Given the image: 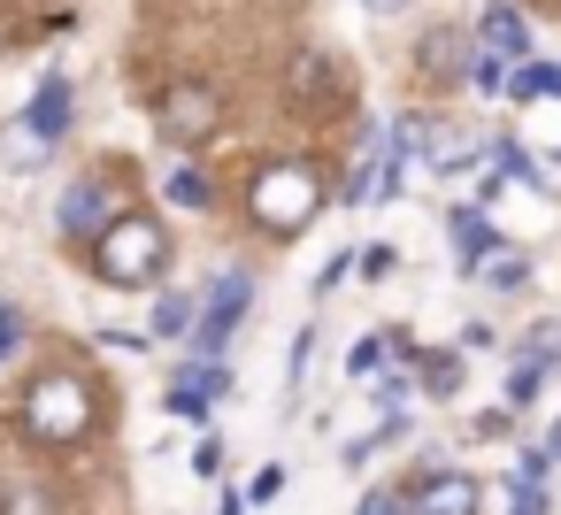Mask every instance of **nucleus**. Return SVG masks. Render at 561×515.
<instances>
[{
    "label": "nucleus",
    "instance_id": "nucleus-21",
    "mask_svg": "<svg viewBox=\"0 0 561 515\" xmlns=\"http://www.w3.org/2000/svg\"><path fill=\"white\" fill-rule=\"evenodd\" d=\"M377 362H385V346H377V339H369V346H354V354H346V369H354V377H369V369H377Z\"/></svg>",
    "mask_w": 561,
    "mask_h": 515
},
{
    "label": "nucleus",
    "instance_id": "nucleus-3",
    "mask_svg": "<svg viewBox=\"0 0 561 515\" xmlns=\"http://www.w3.org/2000/svg\"><path fill=\"white\" fill-rule=\"evenodd\" d=\"M24 423H32L47 446H70V438H85V423H93V392H85L78 377H39L32 400H24Z\"/></svg>",
    "mask_w": 561,
    "mask_h": 515
},
{
    "label": "nucleus",
    "instance_id": "nucleus-20",
    "mask_svg": "<svg viewBox=\"0 0 561 515\" xmlns=\"http://www.w3.org/2000/svg\"><path fill=\"white\" fill-rule=\"evenodd\" d=\"M392 262H400L392 247H362V277H392Z\"/></svg>",
    "mask_w": 561,
    "mask_h": 515
},
{
    "label": "nucleus",
    "instance_id": "nucleus-11",
    "mask_svg": "<svg viewBox=\"0 0 561 515\" xmlns=\"http://www.w3.org/2000/svg\"><path fill=\"white\" fill-rule=\"evenodd\" d=\"M201 331V300L193 293H162L154 300V339H193Z\"/></svg>",
    "mask_w": 561,
    "mask_h": 515
},
{
    "label": "nucleus",
    "instance_id": "nucleus-19",
    "mask_svg": "<svg viewBox=\"0 0 561 515\" xmlns=\"http://www.w3.org/2000/svg\"><path fill=\"white\" fill-rule=\"evenodd\" d=\"M423 62H431V70H446V62H461V47L438 32V39H423Z\"/></svg>",
    "mask_w": 561,
    "mask_h": 515
},
{
    "label": "nucleus",
    "instance_id": "nucleus-1",
    "mask_svg": "<svg viewBox=\"0 0 561 515\" xmlns=\"http://www.w3.org/2000/svg\"><path fill=\"white\" fill-rule=\"evenodd\" d=\"M247 208H254V224H262V231L293 239V231H308V216L323 208V185H316V170H308V162H270V170L254 178Z\"/></svg>",
    "mask_w": 561,
    "mask_h": 515
},
{
    "label": "nucleus",
    "instance_id": "nucleus-24",
    "mask_svg": "<svg viewBox=\"0 0 561 515\" xmlns=\"http://www.w3.org/2000/svg\"><path fill=\"white\" fill-rule=\"evenodd\" d=\"M538 454H546V461H561V423L546 431V446H538Z\"/></svg>",
    "mask_w": 561,
    "mask_h": 515
},
{
    "label": "nucleus",
    "instance_id": "nucleus-5",
    "mask_svg": "<svg viewBox=\"0 0 561 515\" xmlns=\"http://www.w3.org/2000/svg\"><path fill=\"white\" fill-rule=\"evenodd\" d=\"M247 300H254V277H247V270H231V277L208 293L193 346H201V354H224V346H231V331H239V316H247Z\"/></svg>",
    "mask_w": 561,
    "mask_h": 515
},
{
    "label": "nucleus",
    "instance_id": "nucleus-10",
    "mask_svg": "<svg viewBox=\"0 0 561 515\" xmlns=\"http://www.w3.org/2000/svg\"><path fill=\"white\" fill-rule=\"evenodd\" d=\"M477 39H484V55H500V62L530 47V32H523V16L507 9V0H492V9H484V32H477Z\"/></svg>",
    "mask_w": 561,
    "mask_h": 515
},
{
    "label": "nucleus",
    "instance_id": "nucleus-12",
    "mask_svg": "<svg viewBox=\"0 0 561 515\" xmlns=\"http://www.w3.org/2000/svg\"><path fill=\"white\" fill-rule=\"evenodd\" d=\"M507 93L530 101V108H538V101H561V70H553V62H523V70L507 78Z\"/></svg>",
    "mask_w": 561,
    "mask_h": 515
},
{
    "label": "nucleus",
    "instance_id": "nucleus-15",
    "mask_svg": "<svg viewBox=\"0 0 561 515\" xmlns=\"http://www.w3.org/2000/svg\"><path fill=\"white\" fill-rule=\"evenodd\" d=\"M170 201H178V208H201V201H208L201 170H170Z\"/></svg>",
    "mask_w": 561,
    "mask_h": 515
},
{
    "label": "nucleus",
    "instance_id": "nucleus-23",
    "mask_svg": "<svg viewBox=\"0 0 561 515\" xmlns=\"http://www.w3.org/2000/svg\"><path fill=\"white\" fill-rule=\"evenodd\" d=\"M362 515H400V492H369V500H362Z\"/></svg>",
    "mask_w": 561,
    "mask_h": 515
},
{
    "label": "nucleus",
    "instance_id": "nucleus-25",
    "mask_svg": "<svg viewBox=\"0 0 561 515\" xmlns=\"http://www.w3.org/2000/svg\"><path fill=\"white\" fill-rule=\"evenodd\" d=\"M369 9H400V0H369Z\"/></svg>",
    "mask_w": 561,
    "mask_h": 515
},
{
    "label": "nucleus",
    "instance_id": "nucleus-7",
    "mask_svg": "<svg viewBox=\"0 0 561 515\" xmlns=\"http://www.w3.org/2000/svg\"><path fill=\"white\" fill-rule=\"evenodd\" d=\"M477 477H461V469H438V477H423L415 484V515H477Z\"/></svg>",
    "mask_w": 561,
    "mask_h": 515
},
{
    "label": "nucleus",
    "instance_id": "nucleus-18",
    "mask_svg": "<svg viewBox=\"0 0 561 515\" xmlns=\"http://www.w3.org/2000/svg\"><path fill=\"white\" fill-rule=\"evenodd\" d=\"M16 339H24V316H16L9 300H0V362H9V354H16Z\"/></svg>",
    "mask_w": 561,
    "mask_h": 515
},
{
    "label": "nucleus",
    "instance_id": "nucleus-14",
    "mask_svg": "<svg viewBox=\"0 0 561 515\" xmlns=\"http://www.w3.org/2000/svg\"><path fill=\"white\" fill-rule=\"evenodd\" d=\"M477 270H484V285H500V293H515V285H523V270H530V262H523V254H515V247H492V254H484V262H477Z\"/></svg>",
    "mask_w": 561,
    "mask_h": 515
},
{
    "label": "nucleus",
    "instance_id": "nucleus-17",
    "mask_svg": "<svg viewBox=\"0 0 561 515\" xmlns=\"http://www.w3.org/2000/svg\"><path fill=\"white\" fill-rule=\"evenodd\" d=\"M538 400V362H515V377H507V408H530Z\"/></svg>",
    "mask_w": 561,
    "mask_h": 515
},
{
    "label": "nucleus",
    "instance_id": "nucleus-9",
    "mask_svg": "<svg viewBox=\"0 0 561 515\" xmlns=\"http://www.w3.org/2000/svg\"><path fill=\"white\" fill-rule=\"evenodd\" d=\"M216 392H231V377H224L216 362H201V369H185V377L170 385V415H208Z\"/></svg>",
    "mask_w": 561,
    "mask_h": 515
},
{
    "label": "nucleus",
    "instance_id": "nucleus-4",
    "mask_svg": "<svg viewBox=\"0 0 561 515\" xmlns=\"http://www.w3.org/2000/svg\"><path fill=\"white\" fill-rule=\"evenodd\" d=\"M154 116H162L170 147H201V139H216V124H224V101H216L208 85H170Z\"/></svg>",
    "mask_w": 561,
    "mask_h": 515
},
{
    "label": "nucleus",
    "instance_id": "nucleus-13",
    "mask_svg": "<svg viewBox=\"0 0 561 515\" xmlns=\"http://www.w3.org/2000/svg\"><path fill=\"white\" fill-rule=\"evenodd\" d=\"M454 247H461L469 262H484V254H492V231H484V216H477V208H454Z\"/></svg>",
    "mask_w": 561,
    "mask_h": 515
},
{
    "label": "nucleus",
    "instance_id": "nucleus-16",
    "mask_svg": "<svg viewBox=\"0 0 561 515\" xmlns=\"http://www.w3.org/2000/svg\"><path fill=\"white\" fill-rule=\"evenodd\" d=\"M423 377H431V392H454L461 385V362L454 354H423Z\"/></svg>",
    "mask_w": 561,
    "mask_h": 515
},
{
    "label": "nucleus",
    "instance_id": "nucleus-2",
    "mask_svg": "<svg viewBox=\"0 0 561 515\" xmlns=\"http://www.w3.org/2000/svg\"><path fill=\"white\" fill-rule=\"evenodd\" d=\"M93 270H101L108 285H154V277L170 270V239H162V224H154V216H124V224L93 247Z\"/></svg>",
    "mask_w": 561,
    "mask_h": 515
},
{
    "label": "nucleus",
    "instance_id": "nucleus-8",
    "mask_svg": "<svg viewBox=\"0 0 561 515\" xmlns=\"http://www.w3.org/2000/svg\"><path fill=\"white\" fill-rule=\"evenodd\" d=\"M24 124H32V139H62L70 131V78H47L39 93H32V108H24Z\"/></svg>",
    "mask_w": 561,
    "mask_h": 515
},
{
    "label": "nucleus",
    "instance_id": "nucleus-6",
    "mask_svg": "<svg viewBox=\"0 0 561 515\" xmlns=\"http://www.w3.org/2000/svg\"><path fill=\"white\" fill-rule=\"evenodd\" d=\"M124 216H116V185L108 178H78L70 193H62V231H78V239H108Z\"/></svg>",
    "mask_w": 561,
    "mask_h": 515
},
{
    "label": "nucleus",
    "instance_id": "nucleus-22",
    "mask_svg": "<svg viewBox=\"0 0 561 515\" xmlns=\"http://www.w3.org/2000/svg\"><path fill=\"white\" fill-rule=\"evenodd\" d=\"M193 469H201V477H216V469H224V446H216V438H201V446H193Z\"/></svg>",
    "mask_w": 561,
    "mask_h": 515
}]
</instances>
